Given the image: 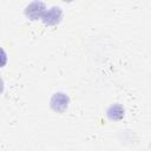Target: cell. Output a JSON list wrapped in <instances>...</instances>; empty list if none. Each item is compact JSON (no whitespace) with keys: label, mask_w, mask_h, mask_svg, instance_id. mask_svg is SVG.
I'll list each match as a JSON object with an SVG mask.
<instances>
[{"label":"cell","mask_w":151,"mask_h":151,"mask_svg":"<svg viewBox=\"0 0 151 151\" xmlns=\"http://www.w3.org/2000/svg\"><path fill=\"white\" fill-rule=\"evenodd\" d=\"M106 117L110 120L119 122L125 117V107L119 103H114L110 105L109 109L106 110Z\"/></svg>","instance_id":"obj_4"},{"label":"cell","mask_w":151,"mask_h":151,"mask_svg":"<svg viewBox=\"0 0 151 151\" xmlns=\"http://www.w3.org/2000/svg\"><path fill=\"white\" fill-rule=\"evenodd\" d=\"M47 6L42 1H32L27 4L24 8V14L27 19L35 21V20H41Z\"/></svg>","instance_id":"obj_1"},{"label":"cell","mask_w":151,"mask_h":151,"mask_svg":"<svg viewBox=\"0 0 151 151\" xmlns=\"http://www.w3.org/2000/svg\"><path fill=\"white\" fill-rule=\"evenodd\" d=\"M63 15H64V13H63L61 7L53 5V6H50L46 8V11L41 18V21L46 26H57L63 20Z\"/></svg>","instance_id":"obj_2"},{"label":"cell","mask_w":151,"mask_h":151,"mask_svg":"<svg viewBox=\"0 0 151 151\" xmlns=\"http://www.w3.org/2000/svg\"><path fill=\"white\" fill-rule=\"evenodd\" d=\"M70 105V97L61 91L54 92L50 99V106L54 112L61 113L68 109Z\"/></svg>","instance_id":"obj_3"}]
</instances>
